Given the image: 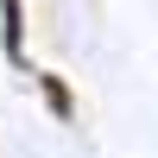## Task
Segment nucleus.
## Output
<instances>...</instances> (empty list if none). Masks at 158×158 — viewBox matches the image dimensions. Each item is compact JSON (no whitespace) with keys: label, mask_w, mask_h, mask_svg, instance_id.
<instances>
[{"label":"nucleus","mask_w":158,"mask_h":158,"mask_svg":"<svg viewBox=\"0 0 158 158\" xmlns=\"http://www.w3.org/2000/svg\"><path fill=\"white\" fill-rule=\"evenodd\" d=\"M6 51L19 57V0H6Z\"/></svg>","instance_id":"f257e3e1"}]
</instances>
